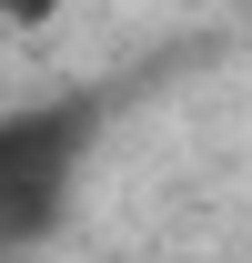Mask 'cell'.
Here are the masks:
<instances>
[{
	"label": "cell",
	"instance_id": "6da1fadb",
	"mask_svg": "<svg viewBox=\"0 0 252 263\" xmlns=\"http://www.w3.org/2000/svg\"><path fill=\"white\" fill-rule=\"evenodd\" d=\"M101 122H111V91H51V101L0 111V253H31L61 223Z\"/></svg>",
	"mask_w": 252,
	"mask_h": 263
},
{
	"label": "cell",
	"instance_id": "7a4b0ae2",
	"mask_svg": "<svg viewBox=\"0 0 252 263\" xmlns=\"http://www.w3.org/2000/svg\"><path fill=\"white\" fill-rule=\"evenodd\" d=\"M51 10H61V0H0V21H20V31H40Z\"/></svg>",
	"mask_w": 252,
	"mask_h": 263
}]
</instances>
